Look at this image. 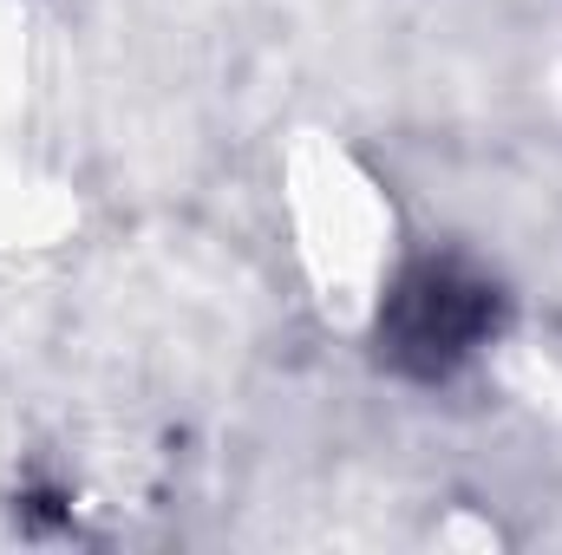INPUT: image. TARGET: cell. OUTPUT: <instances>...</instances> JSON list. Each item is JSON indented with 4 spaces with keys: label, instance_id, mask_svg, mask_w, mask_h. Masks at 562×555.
Masks as SVG:
<instances>
[{
    "label": "cell",
    "instance_id": "6da1fadb",
    "mask_svg": "<svg viewBox=\"0 0 562 555\" xmlns=\"http://www.w3.org/2000/svg\"><path fill=\"white\" fill-rule=\"evenodd\" d=\"M504 287L464 256H413L380 301V360L413 386H445L504 333Z\"/></svg>",
    "mask_w": 562,
    "mask_h": 555
}]
</instances>
